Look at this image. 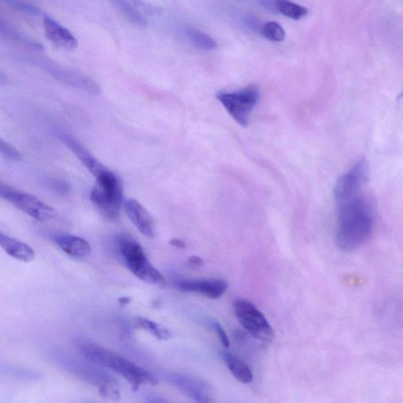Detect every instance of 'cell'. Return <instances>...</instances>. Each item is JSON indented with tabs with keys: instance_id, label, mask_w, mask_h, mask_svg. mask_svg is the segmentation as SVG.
Here are the masks:
<instances>
[{
	"instance_id": "cell-1",
	"label": "cell",
	"mask_w": 403,
	"mask_h": 403,
	"mask_svg": "<svg viewBox=\"0 0 403 403\" xmlns=\"http://www.w3.org/2000/svg\"><path fill=\"white\" fill-rule=\"evenodd\" d=\"M367 180L368 169L364 163L358 162L338 180L335 186L336 243L344 252H354L361 248L375 230V207L364 191Z\"/></svg>"
},
{
	"instance_id": "cell-2",
	"label": "cell",
	"mask_w": 403,
	"mask_h": 403,
	"mask_svg": "<svg viewBox=\"0 0 403 403\" xmlns=\"http://www.w3.org/2000/svg\"><path fill=\"white\" fill-rule=\"evenodd\" d=\"M78 349L85 359L96 366L108 368L124 377L131 384L134 391L138 390L143 384L157 385V379L143 368L134 364L122 356L97 344L79 341Z\"/></svg>"
},
{
	"instance_id": "cell-3",
	"label": "cell",
	"mask_w": 403,
	"mask_h": 403,
	"mask_svg": "<svg viewBox=\"0 0 403 403\" xmlns=\"http://www.w3.org/2000/svg\"><path fill=\"white\" fill-rule=\"evenodd\" d=\"M96 178V185L91 192L92 202L105 218H118L123 203V189L120 180L108 169Z\"/></svg>"
},
{
	"instance_id": "cell-4",
	"label": "cell",
	"mask_w": 403,
	"mask_h": 403,
	"mask_svg": "<svg viewBox=\"0 0 403 403\" xmlns=\"http://www.w3.org/2000/svg\"><path fill=\"white\" fill-rule=\"evenodd\" d=\"M117 243L125 264L134 275L143 282L159 285H165L164 276L151 265L140 244L133 238L120 235Z\"/></svg>"
},
{
	"instance_id": "cell-5",
	"label": "cell",
	"mask_w": 403,
	"mask_h": 403,
	"mask_svg": "<svg viewBox=\"0 0 403 403\" xmlns=\"http://www.w3.org/2000/svg\"><path fill=\"white\" fill-rule=\"evenodd\" d=\"M259 98L260 92L256 85H249L235 92H219L217 95L218 101L228 114L243 127L248 126L251 114L258 105Z\"/></svg>"
},
{
	"instance_id": "cell-6",
	"label": "cell",
	"mask_w": 403,
	"mask_h": 403,
	"mask_svg": "<svg viewBox=\"0 0 403 403\" xmlns=\"http://www.w3.org/2000/svg\"><path fill=\"white\" fill-rule=\"evenodd\" d=\"M233 308L239 323L256 340L264 343L273 341L274 331L271 325L252 302L237 299L233 302Z\"/></svg>"
},
{
	"instance_id": "cell-7",
	"label": "cell",
	"mask_w": 403,
	"mask_h": 403,
	"mask_svg": "<svg viewBox=\"0 0 403 403\" xmlns=\"http://www.w3.org/2000/svg\"><path fill=\"white\" fill-rule=\"evenodd\" d=\"M175 287L183 292L200 294L209 299L218 300L223 296L229 287L224 280H179Z\"/></svg>"
},
{
	"instance_id": "cell-8",
	"label": "cell",
	"mask_w": 403,
	"mask_h": 403,
	"mask_svg": "<svg viewBox=\"0 0 403 403\" xmlns=\"http://www.w3.org/2000/svg\"><path fill=\"white\" fill-rule=\"evenodd\" d=\"M11 204H13L22 212L31 216L34 219L42 221V223L53 219L56 216L54 208L40 201L36 196L26 194V192L21 191L19 196Z\"/></svg>"
},
{
	"instance_id": "cell-9",
	"label": "cell",
	"mask_w": 403,
	"mask_h": 403,
	"mask_svg": "<svg viewBox=\"0 0 403 403\" xmlns=\"http://www.w3.org/2000/svg\"><path fill=\"white\" fill-rule=\"evenodd\" d=\"M169 381L189 398L200 402L212 401L209 385L197 378L185 375H172Z\"/></svg>"
},
{
	"instance_id": "cell-10",
	"label": "cell",
	"mask_w": 403,
	"mask_h": 403,
	"mask_svg": "<svg viewBox=\"0 0 403 403\" xmlns=\"http://www.w3.org/2000/svg\"><path fill=\"white\" fill-rule=\"evenodd\" d=\"M124 207L128 218L143 235L148 238L155 237L154 221L142 204L133 198H128L125 201Z\"/></svg>"
},
{
	"instance_id": "cell-11",
	"label": "cell",
	"mask_w": 403,
	"mask_h": 403,
	"mask_svg": "<svg viewBox=\"0 0 403 403\" xmlns=\"http://www.w3.org/2000/svg\"><path fill=\"white\" fill-rule=\"evenodd\" d=\"M43 25L45 36L51 42L67 50L77 49L78 40L60 23L49 16H45L43 19Z\"/></svg>"
},
{
	"instance_id": "cell-12",
	"label": "cell",
	"mask_w": 403,
	"mask_h": 403,
	"mask_svg": "<svg viewBox=\"0 0 403 403\" xmlns=\"http://www.w3.org/2000/svg\"><path fill=\"white\" fill-rule=\"evenodd\" d=\"M64 143H65L70 150L73 151L76 156L83 163L85 166L89 169L91 173L95 177L103 172L105 167L99 162L94 156H93L89 151H87L83 144H81L77 139L71 136L63 135L62 136Z\"/></svg>"
},
{
	"instance_id": "cell-13",
	"label": "cell",
	"mask_w": 403,
	"mask_h": 403,
	"mask_svg": "<svg viewBox=\"0 0 403 403\" xmlns=\"http://www.w3.org/2000/svg\"><path fill=\"white\" fill-rule=\"evenodd\" d=\"M54 241L64 252L74 258H85L91 253L90 244L85 239L71 235H58Z\"/></svg>"
},
{
	"instance_id": "cell-14",
	"label": "cell",
	"mask_w": 403,
	"mask_h": 403,
	"mask_svg": "<svg viewBox=\"0 0 403 403\" xmlns=\"http://www.w3.org/2000/svg\"><path fill=\"white\" fill-rule=\"evenodd\" d=\"M0 247L17 260L29 262L35 259L34 250L28 244L5 235L2 232H0Z\"/></svg>"
},
{
	"instance_id": "cell-15",
	"label": "cell",
	"mask_w": 403,
	"mask_h": 403,
	"mask_svg": "<svg viewBox=\"0 0 403 403\" xmlns=\"http://www.w3.org/2000/svg\"><path fill=\"white\" fill-rule=\"evenodd\" d=\"M221 357L225 361L228 369L238 381L249 384L253 381V372L245 362L230 352L221 353Z\"/></svg>"
},
{
	"instance_id": "cell-16",
	"label": "cell",
	"mask_w": 403,
	"mask_h": 403,
	"mask_svg": "<svg viewBox=\"0 0 403 403\" xmlns=\"http://www.w3.org/2000/svg\"><path fill=\"white\" fill-rule=\"evenodd\" d=\"M110 1L122 17L132 26L143 28L147 26V22L143 15L130 3H128L127 0H110Z\"/></svg>"
},
{
	"instance_id": "cell-17",
	"label": "cell",
	"mask_w": 403,
	"mask_h": 403,
	"mask_svg": "<svg viewBox=\"0 0 403 403\" xmlns=\"http://www.w3.org/2000/svg\"><path fill=\"white\" fill-rule=\"evenodd\" d=\"M186 36L191 45L197 49L209 51L214 50L218 46L217 43L212 37L196 28H187Z\"/></svg>"
},
{
	"instance_id": "cell-18",
	"label": "cell",
	"mask_w": 403,
	"mask_h": 403,
	"mask_svg": "<svg viewBox=\"0 0 403 403\" xmlns=\"http://www.w3.org/2000/svg\"><path fill=\"white\" fill-rule=\"evenodd\" d=\"M96 383L99 393L105 398L112 400H119L120 399L119 383L114 378L102 375L101 376H98Z\"/></svg>"
},
{
	"instance_id": "cell-19",
	"label": "cell",
	"mask_w": 403,
	"mask_h": 403,
	"mask_svg": "<svg viewBox=\"0 0 403 403\" xmlns=\"http://www.w3.org/2000/svg\"><path fill=\"white\" fill-rule=\"evenodd\" d=\"M275 7L280 14L289 19L299 20L305 17L308 10L303 6L289 1V0H275Z\"/></svg>"
},
{
	"instance_id": "cell-20",
	"label": "cell",
	"mask_w": 403,
	"mask_h": 403,
	"mask_svg": "<svg viewBox=\"0 0 403 403\" xmlns=\"http://www.w3.org/2000/svg\"><path fill=\"white\" fill-rule=\"evenodd\" d=\"M135 324L137 326L149 332L150 334L154 336L160 341H169L172 337L171 332H169L165 327L155 323L148 318L137 317L135 318Z\"/></svg>"
},
{
	"instance_id": "cell-21",
	"label": "cell",
	"mask_w": 403,
	"mask_h": 403,
	"mask_svg": "<svg viewBox=\"0 0 403 403\" xmlns=\"http://www.w3.org/2000/svg\"><path fill=\"white\" fill-rule=\"evenodd\" d=\"M261 33L266 39L272 42H282L285 38L284 28L275 22H267L262 26Z\"/></svg>"
},
{
	"instance_id": "cell-22",
	"label": "cell",
	"mask_w": 403,
	"mask_h": 403,
	"mask_svg": "<svg viewBox=\"0 0 403 403\" xmlns=\"http://www.w3.org/2000/svg\"><path fill=\"white\" fill-rule=\"evenodd\" d=\"M0 153L11 161L20 162L23 160L20 151L2 138H0Z\"/></svg>"
},
{
	"instance_id": "cell-23",
	"label": "cell",
	"mask_w": 403,
	"mask_h": 403,
	"mask_svg": "<svg viewBox=\"0 0 403 403\" xmlns=\"http://www.w3.org/2000/svg\"><path fill=\"white\" fill-rule=\"evenodd\" d=\"M21 191L15 189V187L0 180V198H3V200L12 203L15 198L21 194Z\"/></svg>"
},
{
	"instance_id": "cell-24",
	"label": "cell",
	"mask_w": 403,
	"mask_h": 403,
	"mask_svg": "<svg viewBox=\"0 0 403 403\" xmlns=\"http://www.w3.org/2000/svg\"><path fill=\"white\" fill-rule=\"evenodd\" d=\"M212 326L216 334H217L221 343H223V345L226 348H229L230 345V338L226 334L223 326H221L218 321H213Z\"/></svg>"
},
{
	"instance_id": "cell-25",
	"label": "cell",
	"mask_w": 403,
	"mask_h": 403,
	"mask_svg": "<svg viewBox=\"0 0 403 403\" xmlns=\"http://www.w3.org/2000/svg\"><path fill=\"white\" fill-rule=\"evenodd\" d=\"M169 243L171 244V246L177 248L178 249L186 248V244L185 243V242L179 239H171V241H169Z\"/></svg>"
},
{
	"instance_id": "cell-26",
	"label": "cell",
	"mask_w": 403,
	"mask_h": 403,
	"mask_svg": "<svg viewBox=\"0 0 403 403\" xmlns=\"http://www.w3.org/2000/svg\"><path fill=\"white\" fill-rule=\"evenodd\" d=\"M189 261V264L194 266H201L203 265V260L198 256H191Z\"/></svg>"
},
{
	"instance_id": "cell-27",
	"label": "cell",
	"mask_w": 403,
	"mask_h": 403,
	"mask_svg": "<svg viewBox=\"0 0 403 403\" xmlns=\"http://www.w3.org/2000/svg\"><path fill=\"white\" fill-rule=\"evenodd\" d=\"M130 299L128 297H121V298H119V302L121 305H128V303H130Z\"/></svg>"
},
{
	"instance_id": "cell-28",
	"label": "cell",
	"mask_w": 403,
	"mask_h": 403,
	"mask_svg": "<svg viewBox=\"0 0 403 403\" xmlns=\"http://www.w3.org/2000/svg\"><path fill=\"white\" fill-rule=\"evenodd\" d=\"M134 1H136L138 3H143V0H134Z\"/></svg>"
}]
</instances>
